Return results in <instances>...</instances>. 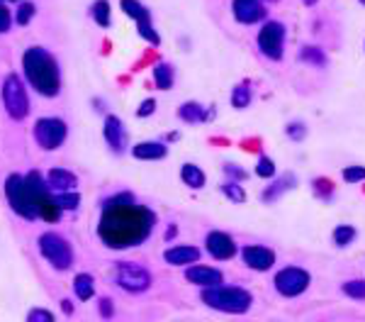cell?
<instances>
[{
  "label": "cell",
  "instance_id": "cell-1",
  "mask_svg": "<svg viewBox=\"0 0 365 322\" xmlns=\"http://www.w3.org/2000/svg\"><path fill=\"white\" fill-rule=\"evenodd\" d=\"M156 218L149 208L134 203L132 196H115L103 208L98 234L110 249H129L149 239Z\"/></svg>",
  "mask_w": 365,
  "mask_h": 322
},
{
  "label": "cell",
  "instance_id": "cell-2",
  "mask_svg": "<svg viewBox=\"0 0 365 322\" xmlns=\"http://www.w3.org/2000/svg\"><path fill=\"white\" fill-rule=\"evenodd\" d=\"M22 68H25L27 81L32 88L39 91L41 95L54 98L61 91V73H59L57 59L41 47H30L22 54Z\"/></svg>",
  "mask_w": 365,
  "mask_h": 322
},
{
  "label": "cell",
  "instance_id": "cell-3",
  "mask_svg": "<svg viewBox=\"0 0 365 322\" xmlns=\"http://www.w3.org/2000/svg\"><path fill=\"white\" fill-rule=\"evenodd\" d=\"M202 303L212 310H219V312H232V315H244V312L251 310L253 305V296L248 291L239 286H210V288H202Z\"/></svg>",
  "mask_w": 365,
  "mask_h": 322
},
{
  "label": "cell",
  "instance_id": "cell-4",
  "mask_svg": "<svg viewBox=\"0 0 365 322\" xmlns=\"http://www.w3.org/2000/svg\"><path fill=\"white\" fill-rule=\"evenodd\" d=\"M6 193H8V200H10L12 210H15L20 218H25V220L39 218V213H37V193H34V186H32L30 176H20V173L8 176Z\"/></svg>",
  "mask_w": 365,
  "mask_h": 322
},
{
  "label": "cell",
  "instance_id": "cell-5",
  "mask_svg": "<svg viewBox=\"0 0 365 322\" xmlns=\"http://www.w3.org/2000/svg\"><path fill=\"white\" fill-rule=\"evenodd\" d=\"M39 252L57 271H66L73 266V249L66 239L57 232H44L39 237Z\"/></svg>",
  "mask_w": 365,
  "mask_h": 322
},
{
  "label": "cell",
  "instance_id": "cell-6",
  "mask_svg": "<svg viewBox=\"0 0 365 322\" xmlns=\"http://www.w3.org/2000/svg\"><path fill=\"white\" fill-rule=\"evenodd\" d=\"M3 105H6L8 115L12 120H25L30 113V98H27V88L20 81V76L10 73L3 81Z\"/></svg>",
  "mask_w": 365,
  "mask_h": 322
},
{
  "label": "cell",
  "instance_id": "cell-7",
  "mask_svg": "<svg viewBox=\"0 0 365 322\" xmlns=\"http://www.w3.org/2000/svg\"><path fill=\"white\" fill-rule=\"evenodd\" d=\"M115 283L127 293H144L151 286V274L134 261H119L115 266Z\"/></svg>",
  "mask_w": 365,
  "mask_h": 322
},
{
  "label": "cell",
  "instance_id": "cell-8",
  "mask_svg": "<svg viewBox=\"0 0 365 322\" xmlns=\"http://www.w3.org/2000/svg\"><path fill=\"white\" fill-rule=\"evenodd\" d=\"M258 49H261L263 57L273 59V61H278V59H283V52H285V27L283 22H275V20H268L263 22V27L258 30Z\"/></svg>",
  "mask_w": 365,
  "mask_h": 322
},
{
  "label": "cell",
  "instance_id": "cell-9",
  "mask_svg": "<svg viewBox=\"0 0 365 322\" xmlns=\"http://www.w3.org/2000/svg\"><path fill=\"white\" fill-rule=\"evenodd\" d=\"M273 283H275V291L283 298H297L299 293H304L309 288L312 276H309V271L299 269V266H288V269L275 274Z\"/></svg>",
  "mask_w": 365,
  "mask_h": 322
},
{
  "label": "cell",
  "instance_id": "cell-10",
  "mask_svg": "<svg viewBox=\"0 0 365 322\" xmlns=\"http://www.w3.org/2000/svg\"><path fill=\"white\" fill-rule=\"evenodd\" d=\"M68 135V127L63 120L59 117H41L37 120V125H34V140L37 144L41 146V149H47V151H54L59 149V146L63 144V140H66Z\"/></svg>",
  "mask_w": 365,
  "mask_h": 322
},
{
  "label": "cell",
  "instance_id": "cell-11",
  "mask_svg": "<svg viewBox=\"0 0 365 322\" xmlns=\"http://www.w3.org/2000/svg\"><path fill=\"white\" fill-rule=\"evenodd\" d=\"M205 247H207V252H210L212 259H217V261L232 259V256L239 252V247H237V242H234L232 234L221 232V229H215V232L207 234Z\"/></svg>",
  "mask_w": 365,
  "mask_h": 322
},
{
  "label": "cell",
  "instance_id": "cell-12",
  "mask_svg": "<svg viewBox=\"0 0 365 322\" xmlns=\"http://www.w3.org/2000/svg\"><path fill=\"white\" fill-rule=\"evenodd\" d=\"M241 259L251 271H270L275 264V252L263 245H248L241 249Z\"/></svg>",
  "mask_w": 365,
  "mask_h": 322
},
{
  "label": "cell",
  "instance_id": "cell-13",
  "mask_svg": "<svg viewBox=\"0 0 365 322\" xmlns=\"http://www.w3.org/2000/svg\"><path fill=\"white\" fill-rule=\"evenodd\" d=\"M232 10H234V20L239 25H256V22L266 20L263 0H234Z\"/></svg>",
  "mask_w": 365,
  "mask_h": 322
},
{
  "label": "cell",
  "instance_id": "cell-14",
  "mask_svg": "<svg viewBox=\"0 0 365 322\" xmlns=\"http://www.w3.org/2000/svg\"><path fill=\"white\" fill-rule=\"evenodd\" d=\"M186 278L190 281L193 286H200V288H210V286L224 283V274H221L219 269H212V266H202V264L188 266Z\"/></svg>",
  "mask_w": 365,
  "mask_h": 322
},
{
  "label": "cell",
  "instance_id": "cell-15",
  "mask_svg": "<svg viewBox=\"0 0 365 322\" xmlns=\"http://www.w3.org/2000/svg\"><path fill=\"white\" fill-rule=\"evenodd\" d=\"M103 135L108 146L115 151V154H122L124 146H127V132H124L122 120L115 117V115H108L105 117V127H103Z\"/></svg>",
  "mask_w": 365,
  "mask_h": 322
},
{
  "label": "cell",
  "instance_id": "cell-16",
  "mask_svg": "<svg viewBox=\"0 0 365 322\" xmlns=\"http://www.w3.org/2000/svg\"><path fill=\"white\" fill-rule=\"evenodd\" d=\"M164 259H166V264H170V266L197 264V261H200V249H197V247H190V245H178V247L166 249Z\"/></svg>",
  "mask_w": 365,
  "mask_h": 322
},
{
  "label": "cell",
  "instance_id": "cell-17",
  "mask_svg": "<svg viewBox=\"0 0 365 322\" xmlns=\"http://www.w3.org/2000/svg\"><path fill=\"white\" fill-rule=\"evenodd\" d=\"M295 186H297L295 173H283V178H275V181H273L270 186L261 193V200L263 203H275L280 196H285L288 191H293Z\"/></svg>",
  "mask_w": 365,
  "mask_h": 322
},
{
  "label": "cell",
  "instance_id": "cell-18",
  "mask_svg": "<svg viewBox=\"0 0 365 322\" xmlns=\"http://www.w3.org/2000/svg\"><path fill=\"white\" fill-rule=\"evenodd\" d=\"M47 183L52 191L63 193V191H76L78 178H76V173L66 171V169H52V171L47 173Z\"/></svg>",
  "mask_w": 365,
  "mask_h": 322
},
{
  "label": "cell",
  "instance_id": "cell-19",
  "mask_svg": "<svg viewBox=\"0 0 365 322\" xmlns=\"http://www.w3.org/2000/svg\"><path fill=\"white\" fill-rule=\"evenodd\" d=\"M134 159H141V161H159L168 154V146L164 142H139V144L132 149Z\"/></svg>",
  "mask_w": 365,
  "mask_h": 322
},
{
  "label": "cell",
  "instance_id": "cell-20",
  "mask_svg": "<svg viewBox=\"0 0 365 322\" xmlns=\"http://www.w3.org/2000/svg\"><path fill=\"white\" fill-rule=\"evenodd\" d=\"M212 113H207L205 105L200 103H183L178 108V117L183 120V122H190V125H197V122H205L207 117H210Z\"/></svg>",
  "mask_w": 365,
  "mask_h": 322
},
{
  "label": "cell",
  "instance_id": "cell-21",
  "mask_svg": "<svg viewBox=\"0 0 365 322\" xmlns=\"http://www.w3.org/2000/svg\"><path fill=\"white\" fill-rule=\"evenodd\" d=\"M180 178H183V183H186L188 188H193V191H200V188H205V171H202L197 164H183V169H180Z\"/></svg>",
  "mask_w": 365,
  "mask_h": 322
},
{
  "label": "cell",
  "instance_id": "cell-22",
  "mask_svg": "<svg viewBox=\"0 0 365 322\" xmlns=\"http://www.w3.org/2000/svg\"><path fill=\"white\" fill-rule=\"evenodd\" d=\"M73 293L78 301H90L95 296V281L90 274H78L73 278Z\"/></svg>",
  "mask_w": 365,
  "mask_h": 322
},
{
  "label": "cell",
  "instance_id": "cell-23",
  "mask_svg": "<svg viewBox=\"0 0 365 322\" xmlns=\"http://www.w3.org/2000/svg\"><path fill=\"white\" fill-rule=\"evenodd\" d=\"M154 84H156V88H161V91L173 88L175 71H173V66H170V64H166V61L156 64V66H154Z\"/></svg>",
  "mask_w": 365,
  "mask_h": 322
},
{
  "label": "cell",
  "instance_id": "cell-24",
  "mask_svg": "<svg viewBox=\"0 0 365 322\" xmlns=\"http://www.w3.org/2000/svg\"><path fill=\"white\" fill-rule=\"evenodd\" d=\"M119 8H122L124 15H129L134 22H141V20H151V12L141 6L139 0H119Z\"/></svg>",
  "mask_w": 365,
  "mask_h": 322
},
{
  "label": "cell",
  "instance_id": "cell-25",
  "mask_svg": "<svg viewBox=\"0 0 365 322\" xmlns=\"http://www.w3.org/2000/svg\"><path fill=\"white\" fill-rule=\"evenodd\" d=\"M299 61L312 64V66L322 68V66H326V64H329V59H326V54L322 52L319 47H312V44H307V47L299 49Z\"/></svg>",
  "mask_w": 365,
  "mask_h": 322
},
{
  "label": "cell",
  "instance_id": "cell-26",
  "mask_svg": "<svg viewBox=\"0 0 365 322\" xmlns=\"http://www.w3.org/2000/svg\"><path fill=\"white\" fill-rule=\"evenodd\" d=\"M221 193H224L232 203H246V191H244L241 181H234V178H226L221 183Z\"/></svg>",
  "mask_w": 365,
  "mask_h": 322
},
{
  "label": "cell",
  "instance_id": "cell-27",
  "mask_svg": "<svg viewBox=\"0 0 365 322\" xmlns=\"http://www.w3.org/2000/svg\"><path fill=\"white\" fill-rule=\"evenodd\" d=\"M251 84L248 81H244V84H239L237 88L232 91V105L237 110H244V108H248L251 105Z\"/></svg>",
  "mask_w": 365,
  "mask_h": 322
},
{
  "label": "cell",
  "instance_id": "cell-28",
  "mask_svg": "<svg viewBox=\"0 0 365 322\" xmlns=\"http://www.w3.org/2000/svg\"><path fill=\"white\" fill-rule=\"evenodd\" d=\"M355 234H358V232H355L353 225H339V227L331 232V239H334L336 247H348L351 242L355 239Z\"/></svg>",
  "mask_w": 365,
  "mask_h": 322
},
{
  "label": "cell",
  "instance_id": "cell-29",
  "mask_svg": "<svg viewBox=\"0 0 365 322\" xmlns=\"http://www.w3.org/2000/svg\"><path fill=\"white\" fill-rule=\"evenodd\" d=\"M93 20L98 22L100 27H110V22H112V12H110V3L108 0H95L93 3Z\"/></svg>",
  "mask_w": 365,
  "mask_h": 322
},
{
  "label": "cell",
  "instance_id": "cell-30",
  "mask_svg": "<svg viewBox=\"0 0 365 322\" xmlns=\"http://www.w3.org/2000/svg\"><path fill=\"white\" fill-rule=\"evenodd\" d=\"M341 291H344L348 298H353V301H365V281L363 278L346 281L344 286H341Z\"/></svg>",
  "mask_w": 365,
  "mask_h": 322
},
{
  "label": "cell",
  "instance_id": "cell-31",
  "mask_svg": "<svg viewBox=\"0 0 365 322\" xmlns=\"http://www.w3.org/2000/svg\"><path fill=\"white\" fill-rule=\"evenodd\" d=\"M312 188H314V196L322 198V200H326V203H329L331 198H334V186H331L329 178H314Z\"/></svg>",
  "mask_w": 365,
  "mask_h": 322
},
{
  "label": "cell",
  "instance_id": "cell-32",
  "mask_svg": "<svg viewBox=\"0 0 365 322\" xmlns=\"http://www.w3.org/2000/svg\"><path fill=\"white\" fill-rule=\"evenodd\" d=\"M137 30H139V37H141V39H146L149 44H154V47H159V44H161V37H159V32L154 30L151 20L137 22Z\"/></svg>",
  "mask_w": 365,
  "mask_h": 322
},
{
  "label": "cell",
  "instance_id": "cell-33",
  "mask_svg": "<svg viewBox=\"0 0 365 322\" xmlns=\"http://www.w3.org/2000/svg\"><path fill=\"white\" fill-rule=\"evenodd\" d=\"M57 203L61 210H76L78 203H81V196L76 191H63L61 196L57 198Z\"/></svg>",
  "mask_w": 365,
  "mask_h": 322
},
{
  "label": "cell",
  "instance_id": "cell-34",
  "mask_svg": "<svg viewBox=\"0 0 365 322\" xmlns=\"http://www.w3.org/2000/svg\"><path fill=\"white\" fill-rule=\"evenodd\" d=\"M34 12H37V8H34V3H20V8H17V12H15V20H17V25H30L32 22V17H34Z\"/></svg>",
  "mask_w": 365,
  "mask_h": 322
},
{
  "label": "cell",
  "instance_id": "cell-35",
  "mask_svg": "<svg viewBox=\"0 0 365 322\" xmlns=\"http://www.w3.org/2000/svg\"><path fill=\"white\" fill-rule=\"evenodd\" d=\"M256 176H261V178H273V176H275V164H273L270 156H261V159H258Z\"/></svg>",
  "mask_w": 365,
  "mask_h": 322
},
{
  "label": "cell",
  "instance_id": "cell-36",
  "mask_svg": "<svg viewBox=\"0 0 365 322\" xmlns=\"http://www.w3.org/2000/svg\"><path fill=\"white\" fill-rule=\"evenodd\" d=\"M285 135L293 142H302L304 137H307V125H304V122H290V125L285 127Z\"/></svg>",
  "mask_w": 365,
  "mask_h": 322
},
{
  "label": "cell",
  "instance_id": "cell-37",
  "mask_svg": "<svg viewBox=\"0 0 365 322\" xmlns=\"http://www.w3.org/2000/svg\"><path fill=\"white\" fill-rule=\"evenodd\" d=\"M341 176H344L346 183H360L365 181V167H346Z\"/></svg>",
  "mask_w": 365,
  "mask_h": 322
},
{
  "label": "cell",
  "instance_id": "cell-38",
  "mask_svg": "<svg viewBox=\"0 0 365 322\" xmlns=\"http://www.w3.org/2000/svg\"><path fill=\"white\" fill-rule=\"evenodd\" d=\"M221 169H224L226 176L234 178V181H241V183H244V181H246V178H248V173L244 171L241 167H237V164H224V167H221Z\"/></svg>",
  "mask_w": 365,
  "mask_h": 322
},
{
  "label": "cell",
  "instance_id": "cell-39",
  "mask_svg": "<svg viewBox=\"0 0 365 322\" xmlns=\"http://www.w3.org/2000/svg\"><path fill=\"white\" fill-rule=\"evenodd\" d=\"M30 322H54V315L49 310H41V307H34V310L27 315Z\"/></svg>",
  "mask_w": 365,
  "mask_h": 322
},
{
  "label": "cell",
  "instance_id": "cell-40",
  "mask_svg": "<svg viewBox=\"0 0 365 322\" xmlns=\"http://www.w3.org/2000/svg\"><path fill=\"white\" fill-rule=\"evenodd\" d=\"M154 110H156V100L146 98L144 103L139 105V110H137V117H149V115H154Z\"/></svg>",
  "mask_w": 365,
  "mask_h": 322
},
{
  "label": "cell",
  "instance_id": "cell-41",
  "mask_svg": "<svg viewBox=\"0 0 365 322\" xmlns=\"http://www.w3.org/2000/svg\"><path fill=\"white\" fill-rule=\"evenodd\" d=\"M10 22H12V17H10V10H8L3 3H0V32H8L10 30Z\"/></svg>",
  "mask_w": 365,
  "mask_h": 322
},
{
  "label": "cell",
  "instance_id": "cell-42",
  "mask_svg": "<svg viewBox=\"0 0 365 322\" xmlns=\"http://www.w3.org/2000/svg\"><path fill=\"white\" fill-rule=\"evenodd\" d=\"M100 315H105V317L112 315V301H110V298H103V301H100Z\"/></svg>",
  "mask_w": 365,
  "mask_h": 322
},
{
  "label": "cell",
  "instance_id": "cell-43",
  "mask_svg": "<svg viewBox=\"0 0 365 322\" xmlns=\"http://www.w3.org/2000/svg\"><path fill=\"white\" fill-rule=\"evenodd\" d=\"M61 307H63V310H66V312H73V307L68 305V301H61Z\"/></svg>",
  "mask_w": 365,
  "mask_h": 322
},
{
  "label": "cell",
  "instance_id": "cell-44",
  "mask_svg": "<svg viewBox=\"0 0 365 322\" xmlns=\"http://www.w3.org/2000/svg\"><path fill=\"white\" fill-rule=\"evenodd\" d=\"M175 234V225H170V229H168V234H166V239H170Z\"/></svg>",
  "mask_w": 365,
  "mask_h": 322
},
{
  "label": "cell",
  "instance_id": "cell-45",
  "mask_svg": "<svg viewBox=\"0 0 365 322\" xmlns=\"http://www.w3.org/2000/svg\"><path fill=\"white\" fill-rule=\"evenodd\" d=\"M302 3H304V6H309V8L317 6V0H302Z\"/></svg>",
  "mask_w": 365,
  "mask_h": 322
},
{
  "label": "cell",
  "instance_id": "cell-46",
  "mask_svg": "<svg viewBox=\"0 0 365 322\" xmlns=\"http://www.w3.org/2000/svg\"><path fill=\"white\" fill-rule=\"evenodd\" d=\"M263 3H278V0H263Z\"/></svg>",
  "mask_w": 365,
  "mask_h": 322
},
{
  "label": "cell",
  "instance_id": "cell-47",
  "mask_svg": "<svg viewBox=\"0 0 365 322\" xmlns=\"http://www.w3.org/2000/svg\"><path fill=\"white\" fill-rule=\"evenodd\" d=\"M358 3H360V6H365V0H358Z\"/></svg>",
  "mask_w": 365,
  "mask_h": 322
}]
</instances>
